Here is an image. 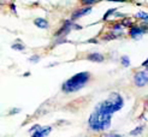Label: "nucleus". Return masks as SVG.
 <instances>
[{
  "mask_svg": "<svg viewBox=\"0 0 148 137\" xmlns=\"http://www.w3.org/2000/svg\"><path fill=\"white\" fill-rule=\"evenodd\" d=\"M147 64H148V59H147V60H146V61H145V63H143L142 65H143V66H145V65H147Z\"/></svg>",
  "mask_w": 148,
  "mask_h": 137,
  "instance_id": "nucleus-20",
  "label": "nucleus"
},
{
  "mask_svg": "<svg viewBox=\"0 0 148 137\" xmlns=\"http://www.w3.org/2000/svg\"><path fill=\"white\" fill-rule=\"evenodd\" d=\"M130 34H131V36H134V37H137V35L143 34V29L142 28H132L130 30Z\"/></svg>",
  "mask_w": 148,
  "mask_h": 137,
  "instance_id": "nucleus-9",
  "label": "nucleus"
},
{
  "mask_svg": "<svg viewBox=\"0 0 148 137\" xmlns=\"http://www.w3.org/2000/svg\"><path fill=\"white\" fill-rule=\"evenodd\" d=\"M92 11V7H84V9H81V10H77L76 12H73L72 13V19H76L81 16H84V14H88V13H90Z\"/></svg>",
  "mask_w": 148,
  "mask_h": 137,
  "instance_id": "nucleus-5",
  "label": "nucleus"
},
{
  "mask_svg": "<svg viewBox=\"0 0 148 137\" xmlns=\"http://www.w3.org/2000/svg\"><path fill=\"white\" fill-rule=\"evenodd\" d=\"M114 10H116V9H111V10H110V11H108V12H107V13L105 14V16H103V19H106V18H107V17L110 16L111 13H112V12H114Z\"/></svg>",
  "mask_w": 148,
  "mask_h": 137,
  "instance_id": "nucleus-16",
  "label": "nucleus"
},
{
  "mask_svg": "<svg viewBox=\"0 0 148 137\" xmlns=\"http://www.w3.org/2000/svg\"><path fill=\"white\" fill-rule=\"evenodd\" d=\"M12 48L13 49H18V50H23L24 46L23 45H17V43H16V45H12Z\"/></svg>",
  "mask_w": 148,
  "mask_h": 137,
  "instance_id": "nucleus-13",
  "label": "nucleus"
},
{
  "mask_svg": "<svg viewBox=\"0 0 148 137\" xmlns=\"http://www.w3.org/2000/svg\"><path fill=\"white\" fill-rule=\"evenodd\" d=\"M34 23L38 25L39 28H47L48 27V23H47V20L46 19H43V18H38V19H35Z\"/></svg>",
  "mask_w": 148,
  "mask_h": 137,
  "instance_id": "nucleus-8",
  "label": "nucleus"
},
{
  "mask_svg": "<svg viewBox=\"0 0 148 137\" xmlns=\"http://www.w3.org/2000/svg\"><path fill=\"white\" fill-rule=\"evenodd\" d=\"M130 24H131V20H130V19H124V20H122V25L128 27V25H130Z\"/></svg>",
  "mask_w": 148,
  "mask_h": 137,
  "instance_id": "nucleus-14",
  "label": "nucleus"
},
{
  "mask_svg": "<svg viewBox=\"0 0 148 137\" xmlns=\"http://www.w3.org/2000/svg\"><path fill=\"white\" fill-rule=\"evenodd\" d=\"M121 29V25H114V30H119Z\"/></svg>",
  "mask_w": 148,
  "mask_h": 137,
  "instance_id": "nucleus-19",
  "label": "nucleus"
},
{
  "mask_svg": "<svg viewBox=\"0 0 148 137\" xmlns=\"http://www.w3.org/2000/svg\"><path fill=\"white\" fill-rule=\"evenodd\" d=\"M107 137H122L121 135H108Z\"/></svg>",
  "mask_w": 148,
  "mask_h": 137,
  "instance_id": "nucleus-18",
  "label": "nucleus"
},
{
  "mask_svg": "<svg viewBox=\"0 0 148 137\" xmlns=\"http://www.w3.org/2000/svg\"><path fill=\"white\" fill-rule=\"evenodd\" d=\"M137 17L138 18H143V20H148V14L145 12H138L137 13Z\"/></svg>",
  "mask_w": 148,
  "mask_h": 137,
  "instance_id": "nucleus-12",
  "label": "nucleus"
},
{
  "mask_svg": "<svg viewBox=\"0 0 148 137\" xmlns=\"http://www.w3.org/2000/svg\"><path fill=\"white\" fill-rule=\"evenodd\" d=\"M89 126L95 131L107 130L111 126V114L101 112L98 108H95V111L89 117Z\"/></svg>",
  "mask_w": 148,
  "mask_h": 137,
  "instance_id": "nucleus-2",
  "label": "nucleus"
},
{
  "mask_svg": "<svg viewBox=\"0 0 148 137\" xmlns=\"http://www.w3.org/2000/svg\"><path fill=\"white\" fill-rule=\"evenodd\" d=\"M89 76L90 75L88 74V72H79V74H77L73 77H71L70 79H68V81L63 84V90L68 91V93H72V91L79 90L88 82Z\"/></svg>",
  "mask_w": 148,
  "mask_h": 137,
  "instance_id": "nucleus-3",
  "label": "nucleus"
},
{
  "mask_svg": "<svg viewBox=\"0 0 148 137\" xmlns=\"http://www.w3.org/2000/svg\"><path fill=\"white\" fill-rule=\"evenodd\" d=\"M88 60H92V61H98V63H101L103 61V55H101L100 53H92L87 57Z\"/></svg>",
  "mask_w": 148,
  "mask_h": 137,
  "instance_id": "nucleus-6",
  "label": "nucleus"
},
{
  "mask_svg": "<svg viewBox=\"0 0 148 137\" xmlns=\"http://www.w3.org/2000/svg\"><path fill=\"white\" fill-rule=\"evenodd\" d=\"M83 4L84 5H92V4H94V1H83Z\"/></svg>",
  "mask_w": 148,
  "mask_h": 137,
  "instance_id": "nucleus-17",
  "label": "nucleus"
},
{
  "mask_svg": "<svg viewBox=\"0 0 148 137\" xmlns=\"http://www.w3.org/2000/svg\"><path fill=\"white\" fill-rule=\"evenodd\" d=\"M124 106V100L118 93H113L106 99L105 101H102L101 104L97 106V108L101 112H105L107 114H112L117 111H119L121 108Z\"/></svg>",
  "mask_w": 148,
  "mask_h": 137,
  "instance_id": "nucleus-1",
  "label": "nucleus"
},
{
  "mask_svg": "<svg viewBox=\"0 0 148 137\" xmlns=\"http://www.w3.org/2000/svg\"><path fill=\"white\" fill-rule=\"evenodd\" d=\"M51 127H47V129H41V130H39V131H36L34 135H33V137H45V136H47L49 132H51Z\"/></svg>",
  "mask_w": 148,
  "mask_h": 137,
  "instance_id": "nucleus-7",
  "label": "nucleus"
},
{
  "mask_svg": "<svg viewBox=\"0 0 148 137\" xmlns=\"http://www.w3.org/2000/svg\"><path fill=\"white\" fill-rule=\"evenodd\" d=\"M29 60H30L32 63H35V61H39V60H40V58H39L38 55H36V57H32V58H30V59H29Z\"/></svg>",
  "mask_w": 148,
  "mask_h": 137,
  "instance_id": "nucleus-15",
  "label": "nucleus"
},
{
  "mask_svg": "<svg viewBox=\"0 0 148 137\" xmlns=\"http://www.w3.org/2000/svg\"><path fill=\"white\" fill-rule=\"evenodd\" d=\"M134 79H135V83H136L137 87H143L148 82V75H147V72H145V71H140L135 75Z\"/></svg>",
  "mask_w": 148,
  "mask_h": 137,
  "instance_id": "nucleus-4",
  "label": "nucleus"
},
{
  "mask_svg": "<svg viewBox=\"0 0 148 137\" xmlns=\"http://www.w3.org/2000/svg\"><path fill=\"white\" fill-rule=\"evenodd\" d=\"M143 130V126H138V127H136L135 130H132V131L130 132V135H132V136H135V135H138L140 132H141Z\"/></svg>",
  "mask_w": 148,
  "mask_h": 137,
  "instance_id": "nucleus-10",
  "label": "nucleus"
},
{
  "mask_svg": "<svg viewBox=\"0 0 148 137\" xmlns=\"http://www.w3.org/2000/svg\"><path fill=\"white\" fill-rule=\"evenodd\" d=\"M122 64L124 65L125 67H128L129 65H130V60H129V58H128V57H123V58H122Z\"/></svg>",
  "mask_w": 148,
  "mask_h": 137,
  "instance_id": "nucleus-11",
  "label": "nucleus"
}]
</instances>
